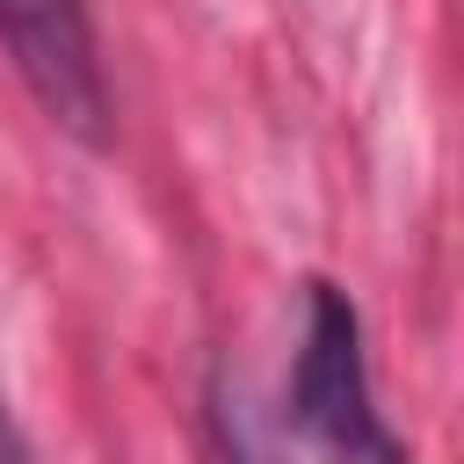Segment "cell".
<instances>
[{
  "label": "cell",
  "instance_id": "obj_1",
  "mask_svg": "<svg viewBox=\"0 0 464 464\" xmlns=\"http://www.w3.org/2000/svg\"><path fill=\"white\" fill-rule=\"evenodd\" d=\"M290 428L304 435V450L319 464H413L377 406L362 312L326 276L304 283V334H297V362H290Z\"/></svg>",
  "mask_w": 464,
  "mask_h": 464
},
{
  "label": "cell",
  "instance_id": "obj_3",
  "mask_svg": "<svg viewBox=\"0 0 464 464\" xmlns=\"http://www.w3.org/2000/svg\"><path fill=\"white\" fill-rule=\"evenodd\" d=\"M0 464H36V450H29V435H22L14 406H7V392H0Z\"/></svg>",
  "mask_w": 464,
  "mask_h": 464
},
{
  "label": "cell",
  "instance_id": "obj_2",
  "mask_svg": "<svg viewBox=\"0 0 464 464\" xmlns=\"http://www.w3.org/2000/svg\"><path fill=\"white\" fill-rule=\"evenodd\" d=\"M0 51L58 130L109 145V72L87 0H0Z\"/></svg>",
  "mask_w": 464,
  "mask_h": 464
}]
</instances>
